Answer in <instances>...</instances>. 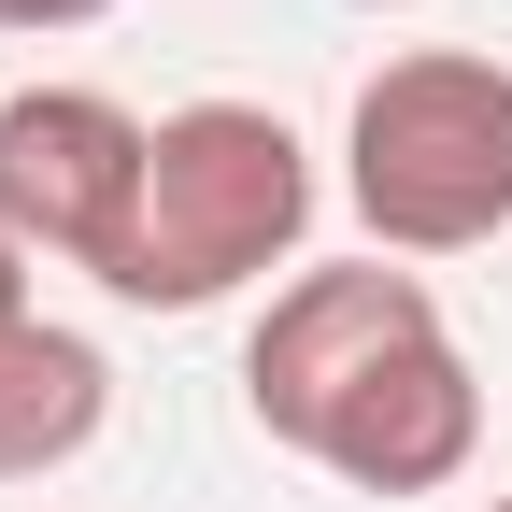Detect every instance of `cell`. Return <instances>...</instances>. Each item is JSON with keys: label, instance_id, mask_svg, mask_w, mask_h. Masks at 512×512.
Here are the masks:
<instances>
[{"label": "cell", "instance_id": "6da1fadb", "mask_svg": "<svg viewBox=\"0 0 512 512\" xmlns=\"http://www.w3.org/2000/svg\"><path fill=\"white\" fill-rule=\"evenodd\" d=\"M299 228H313V143L271 100H185V114H157L143 214H128L100 285L128 313H214L242 285H271Z\"/></svg>", "mask_w": 512, "mask_h": 512}, {"label": "cell", "instance_id": "7a4b0ae2", "mask_svg": "<svg viewBox=\"0 0 512 512\" xmlns=\"http://www.w3.org/2000/svg\"><path fill=\"white\" fill-rule=\"evenodd\" d=\"M342 200L370 256H470L512 228V57L413 43L342 114Z\"/></svg>", "mask_w": 512, "mask_h": 512}, {"label": "cell", "instance_id": "3957f363", "mask_svg": "<svg viewBox=\"0 0 512 512\" xmlns=\"http://www.w3.org/2000/svg\"><path fill=\"white\" fill-rule=\"evenodd\" d=\"M427 328H441V299H427V271H399V256L299 271V285H271V313H256V342H242V413L271 427L285 456H313L328 413L356 399L384 356H413Z\"/></svg>", "mask_w": 512, "mask_h": 512}, {"label": "cell", "instance_id": "277c9868", "mask_svg": "<svg viewBox=\"0 0 512 512\" xmlns=\"http://www.w3.org/2000/svg\"><path fill=\"white\" fill-rule=\"evenodd\" d=\"M143 157L157 128L114 86H15L0 100V228L57 271H114L128 214H143Z\"/></svg>", "mask_w": 512, "mask_h": 512}, {"label": "cell", "instance_id": "5b68a950", "mask_svg": "<svg viewBox=\"0 0 512 512\" xmlns=\"http://www.w3.org/2000/svg\"><path fill=\"white\" fill-rule=\"evenodd\" d=\"M484 456V384L456 356V328H427L413 356H384L356 399L328 413V441H313V470L356 484V498H441Z\"/></svg>", "mask_w": 512, "mask_h": 512}, {"label": "cell", "instance_id": "8992f818", "mask_svg": "<svg viewBox=\"0 0 512 512\" xmlns=\"http://www.w3.org/2000/svg\"><path fill=\"white\" fill-rule=\"evenodd\" d=\"M100 413H114V356L86 328H15L0 342V484L72 470L100 441Z\"/></svg>", "mask_w": 512, "mask_h": 512}, {"label": "cell", "instance_id": "52a82bcc", "mask_svg": "<svg viewBox=\"0 0 512 512\" xmlns=\"http://www.w3.org/2000/svg\"><path fill=\"white\" fill-rule=\"evenodd\" d=\"M114 0H0V43H57V29H100Z\"/></svg>", "mask_w": 512, "mask_h": 512}, {"label": "cell", "instance_id": "ba28073f", "mask_svg": "<svg viewBox=\"0 0 512 512\" xmlns=\"http://www.w3.org/2000/svg\"><path fill=\"white\" fill-rule=\"evenodd\" d=\"M15 328H43V313H29V242L0 228V342H15Z\"/></svg>", "mask_w": 512, "mask_h": 512}, {"label": "cell", "instance_id": "9c48e42d", "mask_svg": "<svg viewBox=\"0 0 512 512\" xmlns=\"http://www.w3.org/2000/svg\"><path fill=\"white\" fill-rule=\"evenodd\" d=\"M356 15H413V0H356Z\"/></svg>", "mask_w": 512, "mask_h": 512}, {"label": "cell", "instance_id": "30bf717a", "mask_svg": "<svg viewBox=\"0 0 512 512\" xmlns=\"http://www.w3.org/2000/svg\"><path fill=\"white\" fill-rule=\"evenodd\" d=\"M484 512H512V498H484Z\"/></svg>", "mask_w": 512, "mask_h": 512}]
</instances>
